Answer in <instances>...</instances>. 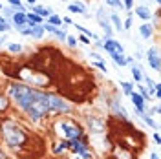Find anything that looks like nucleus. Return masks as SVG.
<instances>
[{"mask_svg":"<svg viewBox=\"0 0 161 159\" xmlns=\"http://www.w3.org/2000/svg\"><path fill=\"white\" fill-rule=\"evenodd\" d=\"M9 95L33 121H39L46 113H51L50 93H44V91H39L35 88H30L26 84H11Z\"/></svg>","mask_w":161,"mask_h":159,"instance_id":"f257e3e1","label":"nucleus"},{"mask_svg":"<svg viewBox=\"0 0 161 159\" xmlns=\"http://www.w3.org/2000/svg\"><path fill=\"white\" fill-rule=\"evenodd\" d=\"M0 128H2V135H4V141L9 145L11 148L22 146V145L28 141V135L24 134V130L20 128L17 123H13V121H8V119L2 121Z\"/></svg>","mask_w":161,"mask_h":159,"instance_id":"f03ea898","label":"nucleus"},{"mask_svg":"<svg viewBox=\"0 0 161 159\" xmlns=\"http://www.w3.org/2000/svg\"><path fill=\"white\" fill-rule=\"evenodd\" d=\"M57 128H59V134L62 137H66V139H79L80 135H82V130L77 123H73V121H60L59 124H57Z\"/></svg>","mask_w":161,"mask_h":159,"instance_id":"7ed1b4c3","label":"nucleus"},{"mask_svg":"<svg viewBox=\"0 0 161 159\" xmlns=\"http://www.w3.org/2000/svg\"><path fill=\"white\" fill-rule=\"evenodd\" d=\"M97 20H99L101 28H103V31L106 33V37H112V26H110V20L104 17V9L101 8L99 11H97Z\"/></svg>","mask_w":161,"mask_h":159,"instance_id":"20e7f679","label":"nucleus"},{"mask_svg":"<svg viewBox=\"0 0 161 159\" xmlns=\"http://www.w3.org/2000/svg\"><path fill=\"white\" fill-rule=\"evenodd\" d=\"M147 59H148V62H150V66L154 70L159 71V50L158 48H150L148 53H147Z\"/></svg>","mask_w":161,"mask_h":159,"instance_id":"39448f33","label":"nucleus"},{"mask_svg":"<svg viewBox=\"0 0 161 159\" xmlns=\"http://www.w3.org/2000/svg\"><path fill=\"white\" fill-rule=\"evenodd\" d=\"M103 50H106L108 53H123V46H121L117 40L108 39L104 44H103Z\"/></svg>","mask_w":161,"mask_h":159,"instance_id":"423d86ee","label":"nucleus"},{"mask_svg":"<svg viewBox=\"0 0 161 159\" xmlns=\"http://www.w3.org/2000/svg\"><path fill=\"white\" fill-rule=\"evenodd\" d=\"M88 124H90V130L93 134L104 132V124H103V121H99L97 117H88Z\"/></svg>","mask_w":161,"mask_h":159,"instance_id":"0eeeda50","label":"nucleus"},{"mask_svg":"<svg viewBox=\"0 0 161 159\" xmlns=\"http://www.w3.org/2000/svg\"><path fill=\"white\" fill-rule=\"evenodd\" d=\"M130 97H132V102L136 104V108L139 110V113H143V110H145V99L141 97L139 93H134V91L130 93Z\"/></svg>","mask_w":161,"mask_h":159,"instance_id":"6e6552de","label":"nucleus"},{"mask_svg":"<svg viewBox=\"0 0 161 159\" xmlns=\"http://www.w3.org/2000/svg\"><path fill=\"white\" fill-rule=\"evenodd\" d=\"M112 59H114V62L117 64V66H125V64H128V59L123 55V53H110Z\"/></svg>","mask_w":161,"mask_h":159,"instance_id":"1a4fd4ad","label":"nucleus"},{"mask_svg":"<svg viewBox=\"0 0 161 159\" xmlns=\"http://www.w3.org/2000/svg\"><path fill=\"white\" fill-rule=\"evenodd\" d=\"M68 9H70L71 13H80V15H84V17L88 19V15H86V8H84L82 4H70Z\"/></svg>","mask_w":161,"mask_h":159,"instance_id":"9d476101","label":"nucleus"},{"mask_svg":"<svg viewBox=\"0 0 161 159\" xmlns=\"http://www.w3.org/2000/svg\"><path fill=\"white\" fill-rule=\"evenodd\" d=\"M136 13L139 15L141 19H145V20H150V17H152V11L148 9V8H145V6H139V8L136 9Z\"/></svg>","mask_w":161,"mask_h":159,"instance_id":"9b49d317","label":"nucleus"},{"mask_svg":"<svg viewBox=\"0 0 161 159\" xmlns=\"http://www.w3.org/2000/svg\"><path fill=\"white\" fill-rule=\"evenodd\" d=\"M112 108H114V112H115V113H119L121 119H126V112H125V108L121 106L117 101H112Z\"/></svg>","mask_w":161,"mask_h":159,"instance_id":"f8f14e48","label":"nucleus"},{"mask_svg":"<svg viewBox=\"0 0 161 159\" xmlns=\"http://www.w3.org/2000/svg\"><path fill=\"white\" fill-rule=\"evenodd\" d=\"M13 22H15V26H24V22H26V15L19 11V13H13Z\"/></svg>","mask_w":161,"mask_h":159,"instance_id":"ddd939ff","label":"nucleus"},{"mask_svg":"<svg viewBox=\"0 0 161 159\" xmlns=\"http://www.w3.org/2000/svg\"><path fill=\"white\" fill-rule=\"evenodd\" d=\"M139 33H141L143 39H148V37L152 35V26L150 24H143V26L139 28Z\"/></svg>","mask_w":161,"mask_h":159,"instance_id":"4468645a","label":"nucleus"},{"mask_svg":"<svg viewBox=\"0 0 161 159\" xmlns=\"http://www.w3.org/2000/svg\"><path fill=\"white\" fill-rule=\"evenodd\" d=\"M33 11L39 13V17H50L51 15V8H40V6H35Z\"/></svg>","mask_w":161,"mask_h":159,"instance_id":"2eb2a0df","label":"nucleus"},{"mask_svg":"<svg viewBox=\"0 0 161 159\" xmlns=\"http://www.w3.org/2000/svg\"><path fill=\"white\" fill-rule=\"evenodd\" d=\"M42 33H44V28H42V26H33V28H31V33H30V37H35V39H40V37H42Z\"/></svg>","mask_w":161,"mask_h":159,"instance_id":"dca6fc26","label":"nucleus"},{"mask_svg":"<svg viewBox=\"0 0 161 159\" xmlns=\"http://www.w3.org/2000/svg\"><path fill=\"white\" fill-rule=\"evenodd\" d=\"M132 75H134V79L139 82L141 79H143V75H141V68L139 66H132Z\"/></svg>","mask_w":161,"mask_h":159,"instance_id":"f3484780","label":"nucleus"},{"mask_svg":"<svg viewBox=\"0 0 161 159\" xmlns=\"http://www.w3.org/2000/svg\"><path fill=\"white\" fill-rule=\"evenodd\" d=\"M110 20L114 22V26H115L117 30H121V26H123V22H121V19L117 17V15H115V13H112V15H110Z\"/></svg>","mask_w":161,"mask_h":159,"instance_id":"a211bd4d","label":"nucleus"},{"mask_svg":"<svg viewBox=\"0 0 161 159\" xmlns=\"http://www.w3.org/2000/svg\"><path fill=\"white\" fill-rule=\"evenodd\" d=\"M106 4H108V6H114V8H119V9H123V8H125L121 0H106Z\"/></svg>","mask_w":161,"mask_h":159,"instance_id":"6ab92c4d","label":"nucleus"},{"mask_svg":"<svg viewBox=\"0 0 161 159\" xmlns=\"http://www.w3.org/2000/svg\"><path fill=\"white\" fill-rule=\"evenodd\" d=\"M121 86H123V91H125V93H128V95L132 93V84L130 82H121Z\"/></svg>","mask_w":161,"mask_h":159,"instance_id":"aec40b11","label":"nucleus"},{"mask_svg":"<svg viewBox=\"0 0 161 159\" xmlns=\"http://www.w3.org/2000/svg\"><path fill=\"white\" fill-rule=\"evenodd\" d=\"M53 35H57V37H59L60 40H64V39H66V33H64V30H59V28H57V30L53 31Z\"/></svg>","mask_w":161,"mask_h":159,"instance_id":"412c9836","label":"nucleus"},{"mask_svg":"<svg viewBox=\"0 0 161 159\" xmlns=\"http://www.w3.org/2000/svg\"><path fill=\"white\" fill-rule=\"evenodd\" d=\"M62 20H60V17H57V15H51L50 19V24H53V26H57V24H60Z\"/></svg>","mask_w":161,"mask_h":159,"instance_id":"4be33fe9","label":"nucleus"},{"mask_svg":"<svg viewBox=\"0 0 161 159\" xmlns=\"http://www.w3.org/2000/svg\"><path fill=\"white\" fill-rule=\"evenodd\" d=\"M9 30V26H8V22L6 20H2L0 19V31H8Z\"/></svg>","mask_w":161,"mask_h":159,"instance_id":"5701e85b","label":"nucleus"},{"mask_svg":"<svg viewBox=\"0 0 161 159\" xmlns=\"http://www.w3.org/2000/svg\"><path fill=\"white\" fill-rule=\"evenodd\" d=\"M6 108H8V101L0 95V112H2V110H6Z\"/></svg>","mask_w":161,"mask_h":159,"instance_id":"b1692460","label":"nucleus"},{"mask_svg":"<svg viewBox=\"0 0 161 159\" xmlns=\"http://www.w3.org/2000/svg\"><path fill=\"white\" fill-rule=\"evenodd\" d=\"M9 4H11V6H17V8H19V11H22V13H24L22 6H20V0H9Z\"/></svg>","mask_w":161,"mask_h":159,"instance_id":"393cba45","label":"nucleus"},{"mask_svg":"<svg viewBox=\"0 0 161 159\" xmlns=\"http://www.w3.org/2000/svg\"><path fill=\"white\" fill-rule=\"evenodd\" d=\"M66 40H68V44H70L71 48H73V46L77 44V39H75V37H66Z\"/></svg>","mask_w":161,"mask_h":159,"instance_id":"a878e982","label":"nucleus"},{"mask_svg":"<svg viewBox=\"0 0 161 159\" xmlns=\"http://www.w3.org/2000/svg\"><path fill=\"white\" fill-rule=\"evenodd\" d=\"M9 50L11 51H20L22 50V46H20V44H9Z\"/></svg>","mask_w":161,"mask_h":159,"instance_id":"bb28decb","label":"nucleus"},{"mask_svg":"<svg viewBox=\"0 0 161 159\" xmlns=\"http://www.w3.org/2000/svg\"><path fill=\"white\" fill-rule=\"evenodd\" d=\"M154 90H156L158 95H161V84H154Z\"/></svg>","mask_w":161,"mask_h":159,"instance_id":"cd10ccee","label":"nucleus"},{"mask_svg":"<svg viewBox=\"0 0 161 159\" xmlns=\"http://www.w3.org/2000/svg\"><path fill=\"white\" fill-rule=\"evenodd\" d=\"M126 9H130V6H132V0H125V4H123Z\"/></svg>","mask_w":161,"mask_h":159,"instance_id":"c85d7f7f","label":"nucleus"},{"mask_svg":"<svg viewBox=\"0 0 161 159\" xmlns=\"http://www.w3.org/2000/svg\"><path fill=\"white\" fill-rule=\"evenodd\" d=\"M4 15L9 19V17H13V13H11V9H4Z\"/></svg>","mask_w":161,"mask_h":159,"instance_id":"c756f323","label":"nucleus"},{"mask_svg":"<svg viewBox=\"0 0 161 159\" xmlns=\"http://www.w3.org/2000/svg\"><path fill=\"white\" fill-rule=\"evenodd\" d=\"M80 42H84V44H90V39H88V37H80Z\"/></svg>","mask_w":161,"mask_h":159,"instance_id":"7c9ffc66","label":"nucleus"},{"mask_svg":"<svg viewBox=\"0 0 161 159\" xmlns=\"http://www.w3.org/2000/svg\"><path fill=\"white\" fill-rule=\"evenodd\" d=\"M4 42H6V37H4V35H0V46H2Z\"/></svg>","mask_w":161,"mask_h":159,"instance_id":"2f4dec72","label":"nucleus"},{"mask_svg":"<svg viewBox=\"0 0 161 159\" xmlns=\"http://www.w3.org/2000/svg\"><path fill=\"white\" fill-rule=\"evenodd\" d=\"M0 159H6V154L2 152V148H0Z\"/></svg>","mask_w":161,"mask_h":159,"instance_id":"473e14b6","label":"nucleus"},{"mask_svg":"<svg viewBox=\"0 0 161 159\" xmlns=\"http://www.w3.org/2000/svg\"><path fill=\"white\" fill-rule=\"evenodd\" d=\"M152 159H159V156H158V154L154 152V154H152Z\"/></svg>","mask_w":161,"mask_h":159,"instance_id":"72a5a7b5","label":"nucleus"},{"mask_svg":"<svg viewBox=\"0 0 161 159\" xmlns=\"http://www.w3.org/2000/svg\"><path fill=\"white\" fill-rule=\"evenodd\" d=\"M28 2H30V4H35V2H37V0H28Z\"/></svg>","mask_w":161,"mask_h":159,"instance_id":"f704fd0d","label":"nucleus"},{"mask_svg":"<svg viewBox=\"0 0 161 159\" xmlns=\"http://www.w3.org/2000/svg\"><path fill=\"white\" fill-rule=\"evenodd\" d=\"M156 2H158V4H159V2H161V0H156Z\"/></svg>","mask_w":161,"mask_h":159,"instance_id":"c9c22d12","label":"nucleus"},{"mask_svg":"<svg viewBox=\"0 0 161 159\" xmlns=\"http://www.w3.org/2000/svg\"><path fill=\"white\" fill-rule=\"evenodd\" d=\"M0 9H2V4H0Z\"/></svg>","mask_w":161,"mask_h":159,"instance_id":"e433bc0d","label":"nucleus"}]
</instances>
